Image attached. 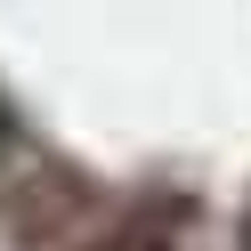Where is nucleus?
<instances>
[{"instance_id":"obj_1","label":"nucleus","mask_w":251,"mask_h":251,"mask_svg":"<svg viewBox=\"0 0 251 251\" xmlns=\"http://www.w3.org/2000/svg\"><path fill=\"white\" fill-rule=\"evenodd\" d=\"M89 251H170V227L162 219H122V227H105Z\"/></svg>"},{"instance_id":"obj_3","label":"nucleus","mask_w":251,"mask_h":251,"mask_svg":"<svg viewBox=\"0 0 251 251\" xmlns=\"http://www.w3.org/2000/svg\"><path fill=\"white\" fill-rule=\"evenodd\" d=\"M243 251H251V227H243Z\"/></svg>"},{"instance_id":"obj_2","label":"nucleus","mask_w":251,"mask_h":251,"mask_svg":"<svg viewBox=\"0 0 251 251\" xmlns=\"http://www.w3.org/2000/svg\"><path fill=\"white\" fill-rule=\"evenodd\" d=\"M0 138H8V114H0Z\"/></svg>"}]
</instances>
